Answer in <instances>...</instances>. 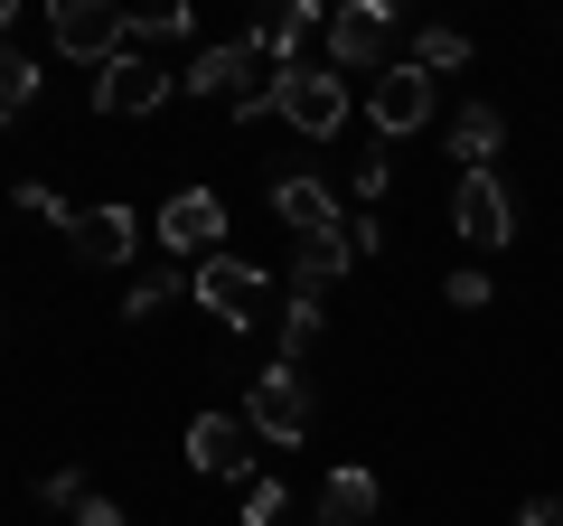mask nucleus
Here are the masks:
<instances>
[{"label": "nucleus", "mask_w": 563, "mask_h": 526, "mask_svg": "<svg viewBox=\"0 0 563 526\" xmlns=\"http://www.w3.org/2000/svg\"><path fill=\"white\" fill-rule=\"evenodd\" d=\"M188 302H207V320H225V329H254L263 310H273V273L244 263V254H207L198 273H188Z\"/></svg>", "instance_id": "f257e3e1"}, {"label": "nucleus", "mask_w": 563, "mask_h": 526, "mask_svg": "<svg viewBox=\"0 0 563 526\" xmlns=\"http://www.w3.org/2000/svg\"><path fill=\"white\" fill-rule=\"evenodd\" d=\"M273 113L291 122V132H301V142H329V132H339L347 122V76L339 66H282V85H273Z\"/></svg>", "instance_id": "f03ea898"}, {"label": "nucleus", "mask_w": 563, "mask_h": 526, "mask_svg": "<svg viewBox=\"0 0 563 526\" xmlns=\"http://www.w3.org/2000/svg\"><path fill=\"white\" fill-rule=\"evenodd\" d=\"M47 29H57V47H66V57H85L95 76L113 57H132V10H113V0H57Z\"/></svg>", "instance_id": "7ed1b4c3"}, {"label": "nucleus", "mask_w": 563, "mask_h": 526, "mask_svg": "<svg viewBox=\"0 0 563 526\" xmlns=\"http://www.w3.org/2000/svg\"><path fill=\"white\" fill-rule=\"evenodd\" d=\"M244 424H254L263 442H310V376L273 358L254 385H244Z\"/></svg>", "instance_id": "20e7f679"}, {"label": "nucleus", "mask_w": 563, "mask_h": 526, "mask_svg": "<svg viewBox=\"0 0 563 526\" xmlns=\"http://www.w3.org/2000/svg\"><path fill=\"white\" fill-rule=\"evenodd\" d=\"M385 57H395V10H385V0L329 10V66H339V76H385Z\"/></svg>", "instance_id": "39448f33"}, {"label": "nucleus", "mask_w": 563, "mask_h": 526, "mask_svg": "<svg viewBox=\"0 0 563 526\" xmlns=\"http://www.w3.org/2000/svg\"><path fill=\"white\" fill-rule=\"evenodd\" d=\"M451 226H461V244H479V254H498V244L517 235V198L498 188V169H461V188H451Z\"/></svg>", "instance_id": "423d86ee"}, {"label": "nucleus", "mask_w": 563, "mask_h": 526, "mask_svg": "<svg viewBox=\"0 0 563 526\" xmlns=\"http://www.w3.org/2000/svg\"><path fill=\"white\" fill-rule=\"evenodd\" d=\"M179 85H188V95H207V103H235V95H254V85H273V57H263L254 29H244V39H217Z\"/></svg>", "instance_id": "0eeeda50"}, {"label": "nucleus", "mask_w": 563, "mask_h": 526, "mask_svg": "<svg viewBox=\"0 0 563 526\" xmlns=\"http://www.w3.org/2000/svg\"><path fill=\"white\" fill-rule=\"evenodd\" d=\"M169 85H179L169 66H151V57H113V66L95 76V113H103V122H141V113H161V103H169Z\"/></svg>", "instance_id": "6e6552de"}, {"label": "nucleus", "mask_w": 563, "mask_h": 526, "mask_svg": "<svg viewBox=\"0 0 563 526\" xmlns=\"http://www.w3.org/2000/svg\"><path fill=\"white\" fill-rule=\"evenodd\" d=\"M254 442L263 432L244 424V414H198V424H188V461H198L207 480H254Z\"/></svg>", "instance_id": "1a4fd4ad"}, {"label": "nucleus", "mask_w": 563, "mask_h": 526, "mask_svg": "<svg viewBox=\"0 0 563 526\" xmlns=\"http://www.w3.org/2000/svg\"><path fill=\"white\" fill-rule=\"evenodd\" d=\"M366 113H376L385 142H395V132H422V122H432V76H422L413 57H395L376 85H366Z\"/></svg>", "instance_id": "9d476101"}, {"label": "nucleus", "mask_w": 563, "mask_h": 526, "mask_svg": "<svg viewBox=\"0 0 563 526\" xmlns=\"http://www.w3.org/2000/svg\"><path fill=\"white\" fill-rule=\"evenodd\" d=\"M151 235H161L169 244V263H179V254H217V235H225V207H217V188H179V198H169L161 207V217H151Z\"/></svg>", "instance_id": "9b49d317"}, {"label": "nucleus", "mask_w": 563, "mask_h": 526, "mask_svg": "<svg viewBox=\"0 0 563 526\" xmlns=\"http://www.w3.org/2000/svg\"><path fill=\"white\" fill-rule=\"evenodd\" d=\"M66 244H76L85 263H132V244H141V217H132L122 198H103V207H76V235H66Z\"/></svg>", "instance_id": "f8f14e48"}, {"label": "nucleus", "mask_w": 563, "mask_h": 526, "mask_svg": "<svg viewBox=\"0 0 563 526\" xmlns=\"http://www.w3.org/2000/svg\"><path fill=\"white\" fill-rule=\"evenodd\" d=\"M273 329H282V366H301L310 348H320V329H329V310H320V283H310V273H291V292H282V310H273Z\"/></svg>", "instance_id": "ddd939ff"}, {"label": "nucleus", "mask_w": 563, "mask_h": 526, "mask_svg": "<svg viewBox=\"0 0 563 526\" xmlns=\"http://www.w3.org/2000/svg\"><path fill=\"white\" fill-rule=\"evenodd\" d=\"M310 39H329L320 0H291L282 20H263V29H254V47H263V57H273V66H310Z\"/></svg>", "instance_id": "4468645a"}, {"label": "nucleus", "mask_w": 563, "mask_h": 526, "mask_svg": "<svg viewBox=\"0 0 563 526\" xmlns=\"http://www.w3.org/2000/svg\"><path fill=\"white\" fill-rule=\"evenodd\" d=\"M273 207H282V226H291V235H329V226H347L339 198H329L320 179H301V169H282V179H273Z\"/></svg>", "instance_id": "2eb2a0df"}, {"label": "nucleus", "mask_w": 563, "mask_h": 526, "mask_svg": "<svg viewBox=\"0 0 563 526\" xmlns=\"http://www.w3.org/2000/svg\"><path fill=\"white\" fill-rule=\"evenodd\" d=\"M498 142H507V113H498V103H461V113H451V161H461V169H488V161H498Z\"/></svg>", "instance_id": "dca6fc26"}, {"label": "nucleus", "mask_w": 563, "mask_h": 526, "mask_svg": "<svg viewBox=\"0 0 563 526\" xmlns=\"http://www.w3.org/2000/svg\"><path fill=\"white\" fill-rule=\"evenodd\" d=\"M320 526H376V470H329L320 480Z\"/></svg>", "instance_id": "f3484780"}, {"label": "nucleus", "mask_w": 563, "mask_h": 526, "mask_svg": "<svg viewBox=\"0 0 563 526\" xmlns=\"http://www.w3.org/2000/svg\"><path fill=\"white\" fill-rule=\"evenodd\" d=\"M29 103H38V66H29V47L0 39V122H20Z\"/></svg>", "instance_id": "a211bd4d"}, {"label": "nucleus", "mask_w": 563, "mask_h": 526, "mask_svg": "<svg viewBox=\"0 0 563 526\" xmlns=\"http://www.w3.org/2000/svg\"><path fill=\"white\" fill-rule=\"evenodd\" d=\"M413 66H422V76H451V66H470V29H422V39H413Z\"/></svg>", "instance_id": "6ab92c4d"}, {"label": "nucleus", "mask_w": 563, "mask_h": 526, "mask_svg": "<svg viewBox=\"0 0 563 526\" xmlns=\"http://www.w3.org/2000/svg\"><path fill=\"white\" fill-rule=\"evenodd\" d=\"M282 507H291V489H282L273 470H254V480H244V526H282Z\"/></svg>", "instance_id": "aec40b11"}, {"label": "nucleus", "mask_w": 563, "mask_h": 526, "mask_svg": "<svg viewBox=\"0 0 563 526\" xmlns=\"http://www.w3.org/2000/svg\"><path fill=\"white\" fill-rule=\"evenodd\" d=\"M179 29H188V0H161V10H132V57H141L151 39H179Z\"/></svg>", "instance_id": "412c9836"}, {"label": "nucleus", "mask_w": 563, "mask_h": 526, "mask_svg": "<svg viewBox=\"0 0 563 526\" xmlns=\"http://www.w3.org/2000/svg\"><path fill=\"white\" fill-rule=\"evenodd\" d=\"M20 207H29L38 226H66V235H76V207H66L57 188H38V179H29V188H20Z\"/></svg>", "instance_id": "4be33fe9"}, {"label": "nucleus", "mask_w": 563, "mask_h": 526, "mask_svg": "<svg viewBox=\"0 0 563 526\" xmlns=\"http://www.w3.org/2000/svg\"><path fill=\"white\" fill-rule=\"evenodd\" d=\"M442 302H461V310H488L498 292H488V273H451V292H442Z\"/></svg>", "instance_id": "5701e85b"}, {"label": "nucleus", "mask_w": 563, "mask_h": 526, "mask_svg": "<svg viewBox=\"0 0 563 526\" xmlns=\"http://www.w3.org/2000/svg\"><path fill=\"white\" fill-rule=\"evenodd\" d=\"M38 498H47V507H66V517H76V498H85V480H76V470H47V480H38Z\"/></svg>", "instance_id": "b1692460"}, {"label": "nucleus", "mask_w": 563, "mask_h": 526, "mask_svg": "<svg viewBox=\"0 0 563 526\" xmlns=\"http://www.w3.org/2000/svg\"><path fill=\"white\" fill-rule=\"evenodd\" d=\"M385 179H395V161H385V151H366V161H357V198H385Z\"/></svg>", "instance_id": "393cba45"}, {"label": "nucleus", "mask_w": 563, "mask_h": 526, "mask_svg": "<svg viewBox=\"0 0 563 526\" xmlns=\"http://www.w3.org/2000/svg\"><path fill=\"white\" fill-rule=\"evenodd\" d=\"M76 526H122V507L103 498V489H85V498H76Z\"/></svg>", "instance_id": "a878e982"}, {"label": "nucleus", "mask_w": 563, "mask_h": 526, "mask_svg": "<svg viewBox=\"0 0 563 526\" xmlns=\"http://www.w3.org/2000/svg\"><path fill=\"white\" fill-rule=\"evenodd\" d=\"M517 526H563V498H526V507H517Z\"/></svg>", "instance_id": "bb28decb"}]
</instances>
